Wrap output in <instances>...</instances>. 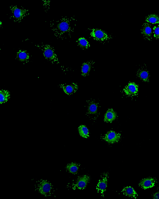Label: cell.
Here are the masks:
<instances>
[{
  "instance_id": "23",
  "label": "cell",
  "mask_w": 159,
  "mask_h": 199,
  "mask_svg": "<svg viewBox=\"0 0 159 199\" xmlns=\"http://www.w3.org/2000/svg\"><path fill=\"white\" fill-rule=\"evenodd\" d=\"M145 21L152 24L159 23V16L155 14H150L146 16Z\"/></svg>"
},
{
  "instance_id": "9",
  "label": "cell",
  "mask_w": 159,
  "mask_h": 199,
  "mask_svg": "<svg viewBox=\"0 0 159 199\" xmlns=\"http://www.w3.org/2000/svg\"><path fill=\"white\" fill-rule=\"evenodd\" d=\"M15 58L18 61L23 64L30 62L31 58L30 53L26 50L20 49L16 53Z\"/></svg>"
},
{
  "instance_id": "24",
  "label": "cell",
  "mask_w": 159,
  "mask_h": 199,
  "mask_svg": "<svg viewBox=\"0 0 159 199\" xmlns=\"http://www.w3.org/2000/svg\"><path fill=\"white\" fill-rule=\"evenodd\" d=\"M153 36L156 39H159V25L154 26L153 28Z\"/></svg>"
},
{
  "instance_id": "5",
  "label": "cell",
  "mask_w": 159,
  "mask_h": 199,
  "mask_svg": "<svg viewBox=\"0 0 159 199\" xmlns=\"http://www.w3.org/2000/svg\"><path fill=\"white\" fill-rule=\"evenodd\" d=\"M109 178L108 172L103 173L96 186V189L98 193L102 197H104L105 194Z\"/></svg>"
},
{
  "instance_id": "26",
  "label": "cell",
  "mask_w": 159,
  "mask_h": 199,
  "mask_svg": "<svg viewBox=\"0 0 159 199\" xmlns=\"http://www.w3.org/2000/svg\"><path fill=\"white\" fill-rule=\"evenodd\" d=\"M2 23L1 21H0V28H2Z\"/></svg>"
},
{
  "instance_id": "8",
  "label": "cell",
  "mask_w": 159,
  "mask_h": 199,
  "mask_svg": "<svg viewBox=\"0 0 159 199\" xmlns=\"http://www.w3.org/2000/svg\"><path fill=\"white\" fill-rule=\"evenodd\" d=\"M120 138V133L111 130L105 135L103 137V139L108 143L113 144L118 142Z\"/></svg>"
},
{
  "instance_id": "3",
  "label": "cell",
  "mask_w": 159,
  "mask_h": 199,
  "mask_svg": "<svg viewBox=\"0 0 159 199\" xmlns=\"http://www.w3.org/2000/svg\"><path fill=\"white\" fill-rule=\"evenodd\" d=\"M90 37L99 43L105 44L113 38V35L103 30L98 28H88Z\"/></svg>"
},
{
  "instance_id": "10",
  "label": "cell",
  "mask_w": 159,
  "mask_h": 199,
  "mask_svg": "<svg viewBox=\"0 0 159 199\" xmlns=\"http://www.w3.org/2000/svg\"><path fill=\"white\" fill-rule=\"evenodd\" d=\"M58 86L68 95H70L75 92L78 88L77 85L74 83L69 84H59Z\"/></svg>"
},
{
  "instance_id": "15",
  "label": "cell",
  "mask_w": 159,
  "mask_h": 199,
  "mask_svg": "<svg viewBox=\"0 0 159 199\" xmlns=\"http://www.w3.org/2000/svg\"><path fill=\"white\" fill-rule=\"evenodd\" d=\"M136 76L144 82H149L150 74L149 71L146 69H139L137 72Z\"/></svg>"
},
{
  "instance_id": "1",
  "label": "cell",
  "mask_w": 159,
  "mask_h": 199,
  "mask_svg": "<svg viewBox=\"0 0 159 199\" xmlns=\"http://www.w3.org/2000/svg\"><path fill=\"white\" fill-rule=\"evenodd\" d=\"M76 21L74 16H62L58 20L51 21L49 24L55 36L63 40L71 37L76 27Z\"/></svg>"
},
{
  "instance_id": "25",
  "label": "cell",
  "mask_w": 159,
  "mask_h": 199,
  "mask_svg": "<svg viewBox=\"0 0 159 199\" xmlns=\"http://www.w3.org/2000/svg\"><path fill=\"white\" fill-rule=\"evenodd\" d=\"M153 198L155 199H159V192L154 193L153 195Z\"/></svg>"
},
{
  "instance_id": "18",
  "label": "cell",
  "mask_w": 159,
  "mask_h": 199,
  "mask_svg": "<svg viewBox=\"0 0 159 199\" xmlns=\"http://www.w3.org/2000/svg\"><path fill=\"white\" fill-rule=\"evenodd\" d=\"M77 45L83 50H86L90 47V44L88 40L84 37L79 38L76 41Z\"/></svg>"
},
{
  "instance_id": "11",
  "label": "cell",
  "mask_w": 159,
  "mask_h": 199,
  "mask_svg": "<svg viewBox=\"0 0 159 199\" xmlns=\"http://www.w3.org/2000/svg\"><path fill=\"white\" fill-rule=\"evenodd\" d=\"M123 91L126 95L134 96L138 93V86L134 82H130L125 87Z\"/></svg>"
},
{
  "instance_id": "4",
  "label": "cell",
  "mask_w": 159,
  "mask_h": 199,
  "mask_svg": "<svg viewBox=\"0 0 159 199\" xmlns=\"http://www.w3.org/2000/svg\"><path fill=\"white\" fill-rule=\"evenodd\" d=\"M29 14V11L23 7L16 5H11L9 7L10 18L14 22H21Z\"/></svg>"
},
{
  "instance_id": "7",
  "label": "cell",
  "mask_w": 159,
  "mask_h": 199,
  "mask_svg": "<svg viewBox=\"0 0 159 199\" xmlns=\"http://www.w3.org/2000/svg\"><path fill=\"white\" fill-rule=\"evenodd\" d=\"M90 180V177L84 175L79 177L73 184V188L80 190L84 189Z\"/></svg>"
},
{
  "instance_id": "17",
  "label": "cell",
  "mask_w": 159,
  "mask_h": 199,
  "mask_svg": "<svg viewBox=\"0 0 159 199\" xmlns=\"http://www.w3.org/2000/svg\"><path fill=\"white\" fill-rule=\"evenodd\" d=\"M117 117L116 112L112 109H109L104 115V120L107 123H111L115 120Z\"/></svg>"
},
{
  "instance_id": "12",
  "label": "cell",
  "mask_w": 159,
  "mask_h": 199,
  "mask_svg": "<svg viewBox=\"0 0 159 199\" xmlns=\"http://www.w3.org/2000/svg\"><path fill=\"white\" fill-rule=\"evenodd\" d=\"M141 32L144 39L148 41L152 40V30L151 25L149 23L145 22L143 25Z\"/></svg>"
},
{
  "instance_id": "2",
  "label": "cell",
  "mask_w": 159,
  "mask_h": 199,
  "mask_svg": "<svg viewBox=\"0 0 159 199\" xmlns=\"http://www.w3.org/2000/svg\"><path fill=\"white\" fill-rule=\"evenodd\" d=\"M35 46L42 51L44 58L52 64H58L60 63L55 49L52 46L42 43L35 44Z\"/></svg>"
},
{
  "instance_id": "21",
  "label": "cell",
  "mask_w": 159,
  "mask_h": 199,
  "mask_svg": "<svg viewBox=\"0 0 159 199\" xmlns=\"http://www.w3.org/2000/svg\"><path fill=\"white\" fill-rule=\"evenodd\" d=\"M80 165L79 164L72 162L67 164L66 168L70 173L75 175L78 173Z\"/></svg>"
},
{
  "instance_id": "22",
  "label": "cell",
  "mask_w": 159,
  "mask_h": 199,
  "mask_svg": "<svg viewBox=\"0 0 159 199\" xmlns=\"http://www.w3.org/2000/svg\"><path fill=\"white\" fill-rule=\"evenodd\" d=\"M78 130L80 136L85 138L89 137V131L85 125H80L78 127Z\"/></svg>"
},
{
  "instance_id": "19",
  "label": "cell",
  "mask_w": 159,
  "mask_h": 199,
  "mask_svg": "<svg viewBox=\"0 0 159 199\" xmlns=\"http://www.w3.org/2000/svg\"><path fill=\"white\" fill-rule=\"evenodd\" d=\"M121 192L124 195L129 197L136 198L138 196L136 192L130 186L124 187L122 189Z\"/></svg>"
},
{
  "instance_id": "20",
  "label": "cell",
  "mask_w": 159,
  "mask_h": 199,
  "mask_svg": "<svg viewBox=\"0 0 159 199\" xmlns=\"http://www.w3.org/2000/svg\"><path fill=\"white\" fill-rule=\"evenodd\" d=\"M11 93L6 89H1L0 90V103L1 104L6 103L10 99Z\"/></svg>"
},
{
  "instance_id": "14",
  "label": "cell",
  "mask_w": 159,
  "mask_h": 199,
  "mask_svg": "<svg viewBox=\"0 0 159 199\" xmlns=\"http://www.w3.org/2000/svg\"><path fill=\"white\" fill-rule=\"evenodd\" d=\"M94 63V61L92 60L84 62L81 68L82 75L84 76L88 75L93 68Z\"/></svg>"
},
{
  "instance_id": "16",
  "label": "cell",
  "mask_w": 159,
  "mask_h": 199,
  "mask_svg": "<svg viewBox=\"0 0 159 199\" xmlns=\"http://www.w3.org/2000/svg\"><path fill=\"white\" fill-rule=\"evenodd\" d=\"M98 103L93 100H90L87 105V113L91 115L96 114L98 112Z\"/></svg>"
},
{
  "instance_id": "13",
  "label": "cell",
  "mask_w": 159,
  "mask_h": 199,
  "mask_svg": "<svg viewBox=\"0 0 159 199\" xmlns=\"http://www.w3.org/2000/svg\"><path fill=\"white\" fill-rule=\"evenodd\" d=\"M156 182V179L154 178L149 177L141 180L139 185L142 188L146 189L153 187Z\"/></svg>"
},
{
  "instance_id": "6",
  "label": "cell",
  "mask_w": 159,
  "mask_h": 199,
  "mask_svg": "<svg viewBox=\"0 0 159 199\" xmlns=\"http://www.w3.org/2000/svg\"><path fill=\"white\" fill-rule=\"evenodd\" d=\"M52 189V184L46 180H42L38 185V191L40 193L44 196L49 195Z\"/></svg>"
}]
</instances>
